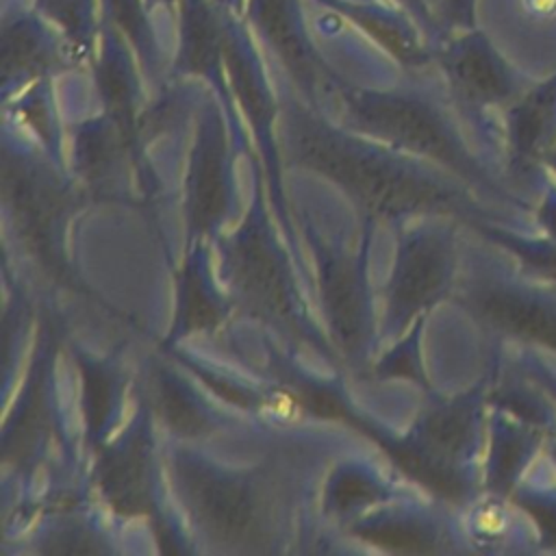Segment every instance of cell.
<instances>
[{
    "mask_svg": "<svg viewBox=\"0 0 556 556\" xmlns=\"http://www.w3.org/2000/svg\"><path fill=\"white\" fill-rule=\"evenodd\" d=\"M300 152L313 169L339 180L371 208L400 213L439 200V193L424 180L402 174L387 163L339 148L330 139L304 137Z\"/></svg>",
    "mask_w": 556,
    "mask_h": 556,
    "instance_id": "cell-1",
    "label": "cell"
},
{
    "mask_svg": "<svg viewBox=\"0 0 556 556\" xmlns=\"http://www.w3.org/2000/svg\"><path fill=\"white\" fill-rule=\"evenodd\" d=\"M189 506L206 532L226 543H248L258 536V519L248 493L211 473L189 471Z\"/></svg>",
    "mask_w": 556,
    "mask_h": 556,
    "instance_id": "cell-2",
    "label": "cell"
},
{
    "mask_svg": "<svg viewBox=\"0 0 556 556\" xmlns=\"http://www.w3.org/2000/svg\"><path fill=\"white\" fill-rule=\"evenodd\" d=\"M235 271L241 291L256 308L271 315L289 313V300L278 274V265L269 250L256 241V237H245L239 241L235 252Z\"/></svg>",
    "mask_w": 556,
    "mask_h": 556,
    "instance_id": "cell-3",
    "label": "cell"
},
{
    "mask_svg": "<svg viewBox=\"0 0 556 556\" xmlns=\"http://www.w3.org/2000/svg\"><path fill=\"white\" fill-rule=\"evenodd\" d=\"M371 122L382 135L408 146L410 150L426 152L430 156L445 161L454 159L452 146L443 137L439 126L419 111L402 106H382L380 115H374Z\"/></svg>",
    "mask_w": 556,
    "mask_h": 556,
    "instance_id": "cell-4",
    "label": "cell"
},
{
    "mask_svg": "<svg viewBox=\"0 0 556 556\" xmlns=\"http://www.w3.org/2000/svg\"><path fill=\"white\" fill-rule=\"evenodd\" d=\"M484 313L500 326L556 343V319L528 302L508 295H493L484 302Z\"/></svg>",
    "mask_w": 556,
    "mask_h": 556,
    "instance_id": "cell-5",
    "label": "cell"
},
{
    "mask_svg": "<svg viewBox=\"0 0 556 556\" xmlns=\"http://www.w3.org/2000/svg\"><path fill=\"white\" fill-rule=\"evenodd\" d=\"M441 282V258L432 248H419L404 263L397 278V298L406 306L428 300Z\"/></svg>",
    "mask_w": 556,
    "mask_h": 556,
    "instance_id": "cell-6",
    "label": "cell"
},
{
    "mask_svg": "<svg viewBox=\"0 0 556 556\" xmlns=\"http://www.w3.org/2000/svg\"><path fill=\"white\" fill-rule=\"evenodd\" d=\"M328 306L334 321L337 332L343 337V343H350L358 337L361 328V313H358V298L352 285V278L345 274L343 267L332 265L328 269Z\"/></svg>",
    "mask_w": 556,
    "mask_h": 556,
    "instance_id": "cell-7",
    "label": "cell"
},
{
    "mask_svg": "<svg viewBox=\"0 0 556 556\" xmlns=\"http://www.w3.org/2000/svg\"><path fill=\"white\" fill-rule=\"evenodd\" d=\"M460 76L467 89L484 100H497L510 89V78L504 67L486 52H471L460 63Z\"/></svg>",
    "mask_w": 556,
    "mask_h": 556,
    "instance_id": "cell-8",
    "label": "cell"
},
{
    "mask_svg": "<svg viewBox=\"0 0 556 556\" xmlns=\"http://www.w3.org/2000/svg\"><path fill=\"white\" fill-rule=\"evenodd\" d=\"M106 489L117 504H143L141 465L135 454H122L106 469Z\"/></svg>",
    "mask_w": 556,
    "mask_h": 556,
    "instance_id": "cell-9",
    "label": "cell"
},
{
    "mask_svg": "<svg viewBox=\"0 0 556 556\" xmlns=\"http://www.w3.org/2000/svg\"><path fill=\"white\" fill-rule=\"evenodd\" d=\"M224 202V180L222 165L215 154H208L202 163V172L195 185V219L200 226H206L222 208Z\"/></svg>",
    "mask_w": 556,
    "mask_h": 556,
    "instance_id": "cell-10",
    "label": "cell"
}]
</instances>
